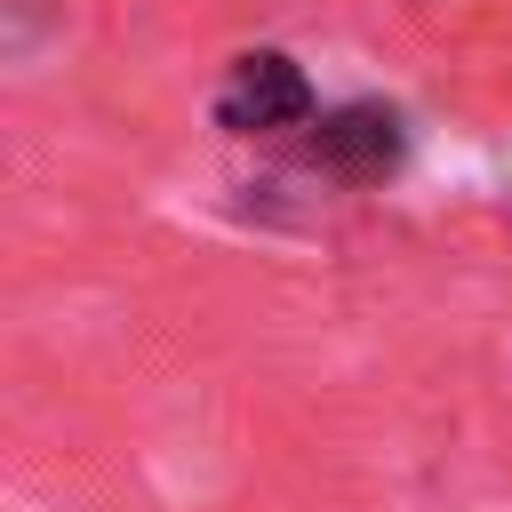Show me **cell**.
<instances>
[{
	"label": "cell",
	"instance_id": "6da1fadb",
	"mask_svg": "<svg viewBox=\"0 0 512 512\" xmlns=\"http://www.w3.org/2000/svg\"><path fill=\"white\" fill-rule=\"evenodd\" d=\"M312 120H320V88L288 48H240L224 64V80H216V128L224 136L280 144V136H304Z\"/></svg>",
	"mask_w": 512,
	"mask_h": 512
},
{
	"label": "cell",
	"instance_id": "7a4b0ae2",
	"mask_svg": "<svg viewBox=\"0 0 512 512\" xmlns=\"http://www.w3.org/2000/svg\"><path fill=\"white\" fill-rule=\"evenodd\" d=\"M296 160H304L320 184L368 192V184L400 176V160H408V128H400V112H392V104H376V96L320 104V120L296 136Z\"/></svg>",
	"mask_w": 512,
	"mask_h": 512
}]
</instances>
